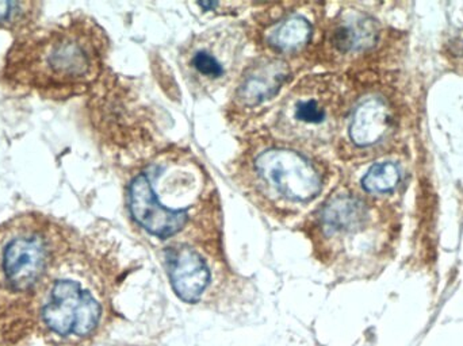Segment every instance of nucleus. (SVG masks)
Segmentation results:
<instances>
[{"mask_svg": "<svg viewBox=\"0 0 463 346\" xmlns=\"http://www.w3.org/2000/svg\"><path fill=\"white\" fill-rule=\"evenodd\" d=\"M41 318L57 336H91L100 325L103 306L97 294L79 277L64 275L45 283Z\"/></svg>", "mask_w": 463, "mask_h": 346, "instance_id": "8", "label": "nucleus"}, {"mask_svg": "<svg viewBox=\"0 0 463 346\" xmlns=\"http://www.w3.org/2000/svg\"><path fill=\"white\" fill-rule=\"evenodd\" d=\"M374 220L366 199L348 191L334 193L307 226L318 260L335 271H356L373 253Z\"/></svg>", "mask_w": 463, "mask_h": 346, "instance_id": "4", "label": "nucleus"}, {"mask_svg": "<svg viewBox=\"0 0 463 346\" xmlns=\"http://www.w3.org/2000/svg\"><path fill=\"white\" fill-rule=\"evenodd\" d=\"M399 167L393 163H378L373 165L367 173L362 179V187L369 193H389L399 185L400 182Z\"/></svg>", "mask_w": 463, "mask_h": 346, "instance_id": "15", "label": "nucleus"}, {"mask_svg": "<svg viewBox=\"0 0 463 346\" xmlns=\"http://www.w3.org/2000/svg\"><path fill=\"white\" fill-rule=\"evenodd\" d=\"M209 198L208 180L195 163L165 154L133 177L128 204L151 236L171 239L194 225Z\"/></svg>", "mask_w": 463, "mask_h": 346, "instance_id": "2", "label": "nucleus"}, {"mask_svg": "<svg viewBox=\"0 0 463 346\" xmlns=\"http://www.w3.org/2000/svg\"><path fill=\"white\" fill-rule=\"evenodd\" d=\"M329 48L336 56L353 57L364 53L378 41L375 21L364 14L347 11L335 19L328 32Z\"/></svg>", "mask_w": 463, "mask_h": 346, "instance_id": "12", "label": "nucleus"}, {"mask_svg": "<svg viewBox=\"0 0 463 346\" xmlns=\"http://www.w3.org/2000/svg\"><path fill=\"white\" fill-rule=\"evenodd\" d=\"M244 48V33L237 26L214 27L184 43L179 65L193 94H213L224 87L239 70Z\"/></svg>", "mask_w": 463, "mask_h": 346, "instance_id": "7", "label": "nucleus"}, {"mask_svg": "<svg viewBox=\"0 0 463 346\" xmlns=\"http://www.w3.org/2000/svg\"><path fill=\"white\" fill-rule=\"evenodd\" d=\"M394 126L391 106L381 97H366L356 103L348 118V141L358 151L383 144Z\"/></svg>", "mask_w": 463, "mask_h": 346, "instance_id": "11", "label": "nucleus"}, {"mask_svg": "<svg viewBox=\"0 0 463 346\" xmlns=\"http://www.w3.org/2000/svg\"><path fill=\"white\" fill-rule=\"evenodd\" d=\"M245 182L260 201L279 211H298L323 192L324 171L312 157L291 146L269 145L244 165Z\"/></svg>", "mask_w": 463, "mask_h": 346, "instance_id": "5", "label": "nucleus"}, {"mask_svg": "<svg viewBox=\"0 0 463 346\" xmlns=\"http://www.w3.org/2000/svg\"><path fill=\"white\" fill-rule=\"evenodd\" d=\"M290 78L288 62L279 57H260L240 78L234 92L239 108H252L275 97Z\"/></svg>", "mask_w": 463, "mask_h": 346, "instance_id": "9", "label": "nucleus"}, {"mask_svg": "<svg viewBox=\"0 0 463 346\" xmlns=\"http://www.w3.org/2000/svg\"><path fill=\"white\" fill-rule=\"evenodd\" d=\"M165 263L176 295L186 304H198L212 280L211 269L200 253L187 245H175L165 252Z\"/></svg>", "mask_w": 463, "mask_h": 346, "instance_id": "10", "label": "nucleus"}, {"mask_svg": "<svg viewBox=\"0 0 463 346\" xmlns=\"http://www.w3.org/2000/svg\"><path fill=\"white\" fill-rule=\"evenodd\" d=\"M72 241V230L40 212L0 223V285L14 295L29 296Z\"/></svg>", "mask_w": 463, "mask_h": 346, "instance_id": "3", "label": "nucleus"}, {"mask_svg": "<svg viewBox=\"0 0 463 346\" xmlns=\"http://www.w3.org/2000/svg\"><path fill=\"white\" fill-rule=\"evenodd\" d=\"M343 110L345 98L336 76H307L280 103L272 129L290 145L317 148L334 140Z\"/></svg>", "mask_w": 463, "mask_h": 346, "instance_id": "6", "label": "nucleus"}, {"mask_svg": "<svg viewBox=\"0 0 463 346\" xmlns=\"http://www.w3.org/2000/svg\"><path fill=\"white\" fill-rule=\"evenodd\" d=\"M313 22L305 14L291 13L280 16L264 33V43L277 54H297L312 41Z\"/></svg>", "mask_w": 463, "mask_h": 346, "instance_id": "13", "label": "nucleus"}, {"mask_svg": "<svg viewBox=\"0 0 463 346\" xmlns=\"http://www.w3.org/2000/svg\"><path fill=\"white\" fill-rule=\"evenodd\" d=\"M106 38L86 16H68L14 37L3 81L16 91L64 100L86 92L102 72Z\"/></svg>", "mask_w": 463, "mask_h": 346, "instance_id": "1", "label": "nucleus"}, {"mask_svg": "<svg viewBox=\"0 0 463 346\" xmlns=\"http://www.w3.org/2000/svg\"><path fill=\"white\" fill-rule=\"evenodd\" d=\"M41 3L0 2V29L13 33L14 37L37 26Z\"/></svg>", "mask_w": 463, "mask_h": 346, "instance_id": "14", "label": "nucleus"}]
</instances>
